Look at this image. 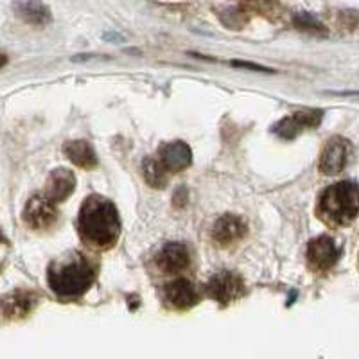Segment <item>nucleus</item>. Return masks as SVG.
Segmentation results:
<instances>
[{
	"mask_svg": "<svg viewBox=\"0 0 359 359\" xmlns=\"http://www.w3.org/2000/svg\"><path fill=\"white\" fill-rule=\"evenodd\" d=\"M79 236L95 248H110L121 232L118 212L111 201L101 196H90L83 203L78 219Z\"/></svg>",
	"mask_w": 359,
	"mask_h": 359,
	"instance_id": "nucleus-1",
	"label": "nucleus"
},
{
	"mask_svg": "<svg viewBox=\"0 0 359 359\" xmlns=\"http://www.w3.org/2000/svg\"><path fill=\"white\" fill-rule=\"evenodd\" d=\"M94 278V264L81 253H74L69 259L54 262L49 268L50 287L62 298H74L83 294L92 286Z\"/></svg>",
	"mask_w": 359,
	"mask_h": 359,
	"instance_id": "nucleus-2",
	"label": "nucleus"
},
{
	"mask_svg": "<svg viewBox=\"0 0 359 359\" xmlns=\"http://www.w3.org/2000/svg\"><path fill=\"white\" fill-rule=\"evenodd\" d=\"M359 214V187L352 182H339L323 191L318 201V216L325 223L345 226Z\"/></svg>",
	"mask_w": 359,
	"mask_h": 359,
	"instance_id": "nucleus-3",
	"label": "nucleus"
},
{
	"mask_svg": "<svg viewBox=\"0 0 359 359\" xmlns=\"http://www.w3.org/2000/svg\"><path fill=\"white\" fill-rule=\"evenodd\" d=\"M56 201L50 200L47 194H34L31 200L25 203L22 219L29 229L47 230L56 223Z\"/></svg>",
	"mask_w": 359,
	"mask_h": 359,
	"instance_id": "nucleus-4",
	"label": "nucleus"
},
{
	"mask_svg": "<svg viewBox=\"0 0 359 359\" xmlns=\"http://www.w3.org/2000/svg\"><path fill=\"white\" fill-rule=\"evenodd\" d=\"M243 291H245V286H243L241 277L232 271H219L207 284L208 297L221 304L236 302Z\"/></svg>",
	"mask_w": 359,
	"mask_h": 359,
	"instance_id": "nucleus-5",
	"label": "nucleus"
},
{
	"mask_svg": "<svg viewBox=\"0 0 359 359\" xmlns=\"http://www.w3.org/2000/svg\"><path fill=\"white\" fill-rule=\"evenodd\" d=\"M348 155H351V144L343 137H332L323 147L320 156V171L327 176L338 175L347 165Z\"/></svg>",
	"mask_w": 359,
	"mask_h": 359,
	"instance_id": "nucleus-6",
	"label": "nucleus"
},
{
	"mask_svg": "<svg viewBox=\"0 0 359 359\" xmlns=\"http://www.w3.org/2000/svg\"><path fill=\"white\" fill-rule=\"evenodd\" d=\"M339 257V248L334 239L329 236H320L307 246V261L316 271H327L336 264Z\"/></svg>",
	"mask_w": 359,
	"mask_h": 359,
	"instance_id": "nucleus-7",
	"label": "nucleus"
},
{
	"mask_svg": "<svg viewBox=\"0 0 359 359\" xmlns=\"http://www.w3.org/2000/svg\"><path fill=\"white\" fill-rule=\"evenodd\" d=\"M323 111L322 110H306L293 114L291 117L282 118L280 123L273 128L277 135H280L282 139H294L297 135L306 131L307 128L318 126L322 123Z\"/></svg>",
	"mask_w": 359,
	"mask_h": 359,
	"instance_id": "nucleus-8",
	"label": "nucleus"
},
{
	"mask_svg": "<svg viewBox=\"0 0 359 359\" xmlns=\"http://www.w3.org/2000/svg\"><path fill=\"white\" fill-rule=\"evenodd\" d=\"M155 261L163 273H180L191 264V253L184 243H168L156 253Z\"/></svg>",
	"mask_w": 359,
	"mask_h": 359,
	"instance_id": "nucleus-9",
	"label": "nucleus"
},
{
	"mask_svg": "<svg viewBox=\"0 0 359 359\" xmlns=\"http://www.w3.org/2000/svg\"><path fill=\"white\" fill-rule=\"evenodd\" d=\"M158 158L169 172H180L191 165L192 151L187 144L176 140V142H168L160 147Z\"/></svg>",
	"mask_w": 359,
	"mask_h": 359,
	"instance_id": "nucleus-10",
	"label": "nucleus"
},
{
	"mask_svg": "<svg viewBox=\"0 0 359 359\" xmlns=\"http://www.w3.org/2000/svg\"><path fill=\"white\" fill-rule=\"evenodd\" d=\"M36 297L29 291H13L0 300V314L8 320H20L33 311Z\"/></svg>",
	"mask_w": 359,
	"mask_h": 359,
	"instance_id": "nucleus-11",
	"label": "nucleus"
},
{
	"mask_svg": "<svg viewBox=\"0 0 359 359\" xmlns=\"http://www.w3.org/2000/svg\"><path fill=\"white\" fill-rule=\"evenodd\" d=\"M246 233V224L241 217L224 214L214 223L212 226V239L219 243L221 246H229L232 243L239 241Z\"/></svg>",
	"mask_w": 359,
	"mask_h": 359,
	"instance_id": "nucleus-12",
	"label": "nucleus"
},
{
	"mask_svg": "<svg viewBox=\"0 0 359 359\" xmlns=\"http://www.w3.org/2000/svg\"><path fill=\"white\" fill-rule=\"evenodd\" d=\"M165 300L176 309H187L198 302V290L185 278H176L165 286Z\"/></svg>",
	"mask_w": 359,
	"mask_h": 359,
	"instance_id": "nucleus-13",
	"label": "nucleus"
},
{
	"mask_svg": "<svg viewBox=\"0 0 359 359\" xmlns=\"http://www.w3.org/2000/svg\"><path fill=\"white\" fill-rule=\"evenodd\" d=\"M76 189V176L69 169H56L50 172L47 185H45V194L53 201H65Z\"/></svg>",
	"mask_w": 359,
	"mask_h": 359,
	"instance_id": "nucleus-14",
	"label": "nucleus"
},
{
	"mask_svg": "<svg viewBox=\"0 0 359 359\" xmlns=\"http://www.w3.org/2000/svg\"><path fill=\"white\" fill-rule=\"evenodd\" d=\"M13 11L17 13L18 18L31 25H45L53 18L50 9L41 0H15Z\"/></svg>",
	"mask_w": 359,
	"mask_h": 359,
	"instance_id": "nucleus-15",
	"label": "nucleus"
},
{
	"mask_svg": "<svg viewBox=\"0 0 359 359\" xmlns=\"http://www.w3.org/2000/svg\"><path fill=\"white\" fill-rule=\"evenodd\" d=\"M67 158L72 163L79 165L83 169H94L97 165V155H95L94 147L90 146L85 140H72L67 142L63 147Z\"/></svg>",
	"mask_w": 359,
	"mask_h": 359,
	"instance_id": "nucleus-16",
	"label": "nucleus"
},
{
	"mask_svg": "<svg viewBox=\"0 0 359 359\" xmlns=\"http://www.w3.org/2000/svg\"><path fill=\"white\" fill-rule=\"evenodd\" d=\"M142 172H144V180H146L147 184L151 185L153 189H162L163 185L168 184V169L163 168V163L160 162V158H149L144 160L142 163Z\"/></svg>",
	"mask_w": 359,
	"mask_h": 359,
	"instance_id": "nucleus-17",
	"label": "nucleus"
},
{
	"mask_svg": "<svg viewBox=\"0 0 359 359\" xmlns=\"http://www.w3.org/2000/svg\"><path fill=\"white\" fill-rule=\"evenodd\" d=\"M294 25H297L300 31H306L311 34H327V29L322 22H318L313 15L309 13H297L293 18Z\"/></svg>",
	"mask_w": 359,
	"mask_h": 359,
	"instance_id": "nucleus-18",
	"label": "nucleus"
},
{
	"mask_svg": "<svg viewBox=\"0 0 359 359\" xmlns=\"http://www.w3.org/2000/svg\"><path fill=\"white\" fill-rule=\"evenodd\" d=\"M245 13H261V15H275L278 11V0H245Z\"/></svg>",
	"mask_w": 359,
	"mask_h": 359,
	"instance_id": "nucleus-19",
	"label": "nucleus"
},
{
	"mask_svg": "<svg viewBox=\"0 0 359 359\" xmlns=\"http://www.w3.org/2000/svg\"><path fill=\"white\" fill-rule=\"evenodd\" d=\"M8 252H9L8 241H6V237L0 233V266L4 264L6 257H8Z\"/></svg>",
	"mask_w": 359,
	"mask_h": 359,
	"instance_id": "nucleus-20",
	"label": "nucleus"
},
{
	"mask_svg": "<svg viewBox=\"0 0 359 359\" xmlns=\"http://www.w3.org/2000/svg\"><path fill=\"white\" fill-rule=\"evenodd\" d=\"M232 65L236 67H245V69H252V70H259V72H273L271 69H266V67L255 65V63H246V62H233Z\"/></svg>",
	"mask_w": 359,
	"mask_h": 359,
	"instance_id": "nucleus-21",
	"label": "nucleus"
},
{
	"mask_svg": "<svg viewBox=\"0 0 359 359\" xmlns=\"http://www.w3.org/2000/svg\"><path fill=\"white\" fill-rule=\"evenodd\" d=\"M8 63V57H6V54H0V69Z\"/></svg>",
	"mask_w": 359,
	"mask_h": 359,
	"instance_id": "nucleus-22",
	"label": "nucleus"
}]
</instances>
